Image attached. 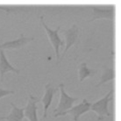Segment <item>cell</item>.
<instances>
[{"mask_svg":"<svg viewBox=\"0 0 121 121\" xmlns=\"http://www.w3.org/2000/svg\"><path fill=\"white\" fill-rule=\"evenodd\" d=\"M113 93H114V91L111 90L101 99L95 102L94 104H91V110L92 112L97 113V120L98 121H102L105 116L106 117H111V113L109 112L108 106H109L110 102H112L113 100V97H112Z\"/></svg>","mask_w":121,"mask_h":121,"instance_id":"obj_1","label":"cell"},{"mask_svg":"<svg viewBox=\"0 0 121 121\" xmlns=\"http://www.w3.org/2000/svg\"><path fill=\"white\" fill-rule=\"evenodd\" d=\"M59 91L60 92V101L58 104L57 108H55L54 110V117L55 118H58L60 117V115L61 113L67 112L68 110L71 109L73 107V104L75 102H76L79 99V97H71L69 94L66 93V91L64 90V83L60 82L59 85Z\"/></svg>","mask_w":121,"mask_h":121,"instance_id":"obj_2","label":"cell"},{"mask_svg":"<svg viewBox=\"0 0 121 121\" xmlns=\"http://www.w3.org/2000/svg\"><path fill=\"white\" fill-rule=\"evenodd\" d=\"M39 20H40V23L43 26V27L45 28L46 32H47V35L48 37L49 40L51 44L53 45L54 48H55V55H56V60H57V64L60 63V48L61 46H63L65 44V42L62 41V39H60V36H59V31L60 30V26H57V28L55 30H52L50 28L46 25L45 21H44V18L43 16H40L39 17Z\"/></svg>","mask_w":121,"mask_h":121,"instance_id":"obj_3","label":"cell"},{"mask_svg":"<svg viewBox=\"0 0 121 121\" xmlns=\"http://www.w3.org/2000/svg\"><path fill=\"white\" fill-rule=\"evenodd\" d=\"M62 33H63L65 38H66V48H65V50L62 53L61 56L60 57V61L63 59V57L65 56L68 50L73 45L78 44L79 40H80V30H79L78 26L76 24L72 25V26L69 28V29L62 30Z\"/></svg>","mask_w":121,"mask_h":121,"instance_id":"obj_4","label":"cell"},{"mask_svg":"<svg viewBox=\"0 0 121 121\" xmlns=\"http://www.w3.org/2000/svg\"><path fill=\"white\" fill-rule=\"evenodd\" d=\"M93 11L92 18L88 20V22H92L96 19L99 18H106L111 21L115 19L116 16V7L115 5H112L109 7H99V6H91Z\"/></svg>","mask_w":121,"mask_h":121,"instance_id":"obj_5","label":"cell"},{"mask_svg":"<svg viewBox=\"0 0 121 121\" xmlns=\"http://www.w3.org/2000/svg\"><path fill=\"white\" fill-rule=\"evenodd\" d=\"M91 103L88 102V100L86 99V98H83L81 103L75 106H73L71 109L68 110L67 112L61 113L60 115V117L65 116L67 114H71L74 121H78L80 116H82V114H84L86 112H88L89 111H91Z\"/></svg>","mask_w":121,"mask_h":121,"instance_id":"obj_6","label":"cell"},{"mask_svg":"<svg viewBox=\"0 0 121 121\" xmlns=\"http://www.w3.org/2000/svg\"><path fill=\"white\" fill-rule=\"evenodd\" d=\"M40 102V99L33 97L32 94H29V98L27 101V104L25 107V117L28 118L30 121H39L37 115V104Z\"/></svg>","mask_w":121,"mask_h":121,"instance_id":"obj_7","label":"cell"},{"mask_svg":"<svg viewBox=\"0 0 121 121\" xmlns=\"http://www.w3.org/2000/svg\"><path fill=\"white\" fill-rule=\"evenodd\" d=\"M59 89L56 87H54L52 83H48L45 86V94L44 97H42V99H40V101L43 103L44 105V115H43V119L45 120L47 117H48V111L49 106L51 105L54 96H55L56 92L58 91Z\"/></svg>","mask_w":121,"mask_h":121,"instance_id":"obj_8","label":"cell"},{"mask_svg":"<svg viewBox=\"0 0 121 121\" xmlns=\"http://www.w3.org/2000/svg\"><path fill=\"white\" fill-rule=\"evenodd\" d=\"M33 39H34L33 37H25L24 33H21L20 37L18 39L12 40V41H6V42H4L3 44H0V49H3V50H5V49H9V50L20 49Z\"/></svg>","mask_w":121,"mask_h":121,"instance_id":"obj_9","label":"cell"},{"mask_svg":"<svg viewBox=\"0 0 121 121\" xmlns=\"http://www.w3.org/2000/svg\"><path fill=\"white\" fill-rule=\"evenodd\" d=\"M9 71L16 73L17 75H19V73H20V70L15 69L14 67L10 64L6 58L5 54H4V50L0 49V81L1 82L4 81L5 73L9 72Z\"/></svg>","mask_w":121,"mask_h":121,"instance_id":"obj_10","label":"cell"},{"mask_svg":"<svg viewBox=\"0 0 121 121\" xmlns=\"http://www.w3.org/2000/svg\"><path fill=\"white\" fill-rule=\"evenodd\" d=\"M10 104L12 105V111L10 112L9 115L5 117H1L0 120L5 119L7 121H22L25 118V108H18L16 106V104L13 102H11Z\"/></svg>","mask_w":121,"mask_h":121,"instance_id":"obj_11","label":"cell"},{"mask_svg":"<svg viewBox=\"0 0 121 121\" xmlns=\"http://www.w3.org/2000/svg\"><path fill=\"white\" fill-rule=\"evenodd\" d=\"M116 76V72L115 69L113 68H109L107 66H103V74L100 77V81L99 82L97 83L95 87L96 88H99L101 85L104 84L107 82L109 81H112V80H114Z\"/></svg>","mask_w":121,"mask_h":121,"instance_id":"obj_12","label":"cell"},{"mask_svg":"<svg viewBox=\"0 0 121 121\" xmlns=\"http://www.w3.org/2000/svg\"><path fill=\"white\" fill-rule=\"evenodd\" d=\"M78 74H79V80L80 82H82L83 80L86 79L87 77H91V76H93L95 75L96 71L93 69H91L87 67V64L86 62H82L80 64L78 69Z\"/></svg>","mask_w":121,"mask_h":121,"instance_id":"obj_13","label":"cell"},{"mask_svg":"<svg viewBox=\"0 0 121 121\" xmlns=\"http://www.w3.org/2000/svg\"><path fill=\"white\" fill-rule=\"evenodd\" d=\"M26 8V7H23V6H3L0 5V10H3V11H5L7 15H9L10 13H17L18 12H21V11H24Z\"/></svg>","mask_w":121,"mask_h":121,"instance_id":"obj_14","label":"cell"},{"mask_svg":"<svg viewBox=\"0 0 121 121\" xmlns=\"http://www.w3.org/2000/svg\"><path fill=\"white\" fill-rule=\"evenodd\" d=\"M15 93L14 91H10V90H4V89L0 88V98L8 96V95H13Z\"/></svg>","mask_w":121,"mask_h":121,"instance_id":"obj_15","label":"cell"}]
</instances>
